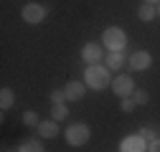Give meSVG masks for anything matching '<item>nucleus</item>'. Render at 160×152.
I'll return each mask as SVG.
<instances>
[{
  "instance_id": "f257e3e1",
  "label": "nucleus",
  "mask_w": 160,
  "mask_h": 152,
  "mask_svg": "<svg viewBox=\"0 0 160 152\" xmlns=\"http://www.w3.org/2000/svg\"><path fill=\"white\" fill-rule=\"evenodd\" d=\"M112 79L114 76L104 64H92V66L84 69V84L89 89H94V91H102V89L112 86Z\"/></svg>"
},
{
  "instance_id": "f03ea898",
  "label": "nucleus",
  "mask_w": 160,
  "mask_h": 152,
  "mask_svg": "<svg viewBox=\"0 0 160 152\" xmlns=\"http://www.w3.org/2000/svg\"><path fill=\"white\" fill-rule=\"evenodd\" d=\"M102 46L107 51H125L127 48V33L119 26H109L102 33Z\"/></svg>"
},
{
  "instance_id": "7ed1b4c3",
  "label": "nucleus",
  "mask_w": 160,
  "mask_h": 152,
  "mask_svg": "<svg viewBox=\"0 0 160 152\" xmlns=\"http://www.w3.org/2000/svg\"><path fill=\"white\" fill-rule=\"evenodd\" d=\"M64 137H66V142H69L71 147H84V145L89 142V137H92V129H89V124H84V122H76V124H69V127H66Z\"/></svg>"
},
{
  "instance_id": "20e7f679",
  "label": "nucleus",
  "mask_w": 160,
  "mask_h": 152,
  "mask_svg": "<svg viewBox=\"0 0 160 152\" xmlns=\"http://www.w3.org/2000/svg\"><path fill=\"white\" fill-rule=\"evenodd\" d=\"M46 15H48V10H46V5H41V3H26L23 10H21V18H23L26 23H31V26L43 23Z\"/></svg>"
},
{
  "instance_id": "39448f33",
  "label": "nucleus",
  "mask_w": 160,
  "mask_h": 152,
  "mask_svg": "<svg viewBox=\"0 0 160 152\" xmlns=\"http://www.w3.org/2000/svg\"><path fill=\"white\" fill-rule=\"evenodd\" d=\"M112 91H114V97H119V99L132 97V94H135V79H132V76H125V74L114 76V79H112Z\"/></svg>"
},
{
  "instance_id": "423d86ee",
  "label": "nucleus",
  "mask_w": 160,
  "mask_h": 152,
  "mask_svg": "<svg viewBox=\"0 0 160 152\" xmlns=\"http://www.w3.org/2000/svg\"><path fill=\"white\" fill-rule=\"evenodd\" d=\"M127 66L132 69V71H148L150 66H152V56H150V51H135V53H130V59H127Z\"/></svg>"
},
{
  "instance_id": "0eeeda50",
  "label": "nucleus",
  "mask_w": 160,
  "mask_h": 152,
  "mask_svg": "<svg viewBox=\"0 0 160 152\" xmlns=\"http://www.w3.org/2000/svg\"><path fill=\"white\" fill-rule=\"evenodd\" d=\"M82 59H84V64H87V66H92V64H102V59H104L102 43H97V41L84 43V48H82Z\"/></svg>"
},
{
  "instance_id": "6e6552de",
  "label": "nucleus",
  "mask_w": 160,
  "mask_h": 152,
  "mask_svg": "<svg viewBox=\"0 0 160 152\" xmlns=\"http://www.w3.org/2000/svg\"><path fill=\"white\" fill-rule=\"evenodd\" d=\"M119 152H148V140L140 135H127L119 142Z\"/></svg>"
},
{
  "instance_id": "1a4fd4ad",
  "label": "nucleus",
  "mask_w": 160,
  "mask_h": 152,
  "mask_svg": "<svg viewBox=\"0 0 160 152\" xmlns=\"http://www.w3.org/2000/svg\"><path fill=\"white\" fill-rule=\"evenodd\" d=\"M64 91H66V102H79V99H84V94H87V84L74 79V81H69L64 86Z\"/></svg>"
},
{
  "instance_id": "9d476101",
  "label": "nucleus",
  "mask_w": 160,
  "mask_h": 152,
  "mask_svg": "<svg viewBox=\"0 0 160 152\" xmlns=\"http://www.w3.org/2000/svg\"><path fill=\"white\" fill-rule=\"evenodd\" d=\"M36 129H38V137H41V140H53V137H58V122H56V119H43Z\"/></svg>"
},
{
  "instance_id": "9b49d317",
  "label": "nucleus",
  "mask_w": 160,
  "mask_h": 152,
  "mask_svg": "<svg viewBox=\"0 0 160 152\" xmlns=\"http://www.w3.org/2000/svg\"><path fill=\"white\" fill-rule=\"evenodd\" d=\"M127 64V59H125V51H109L107 56H104V66L109 69V71H119Z\"/></svg>"
},
{
  "instance_id": "f8f14e48",
  "label": "nucleus",
  "mask_w": 160,
  "mask_h": 152,
  "mask_svg": "<svg viewBox=\"0 0 160 152\" xmlns=\"http://www.w3.org/2000/svg\"><path fill=\"white\" fill-rule=\"evenodd\" d=\"M15 152H46V147H43V142H41V140L31 137V140H23L21 145H18V150H15Z\"/></svg>"
},
{
  "instance_id": "ddd939ff",
  "label": "nucleus",
  "mask_w": 160,
  "mask_h": 152,
  "mask_svg": "<svg viewBox=\"0 0 160 152\" xmlns=\"http://www.w3.org/2000/svg\"><path fill=\"white\" fill-rule=\"evenodd\" d=\"M137 18H140L142 23H150V21H155V18H158V5L142 3V5H140V10H137Z\"/></svg>"
},
{
  "instance_id": "4468645a",
  "label": "nucleus",
  "mask_w": 160,
  "mask_h": 152,
  "mask_svg": "<svg viewBox=\"0 0 160 152\" xmlns=\"http://www.w3.org/2000/svg\"><path fill=\"white\" fill-rule=\"evenodd\" d=\"M13 104H15V94H13V89L3 86V89H0V109H3V112H8Z\"/></svg>"
},
{
  "instance_id": "2eb2a0df",
  "label": "nucleus",
  "mask_w": 160,
  "mask_h": 152,
  "mask_svg": "<svg viewBox=\"0 0 160 152\" xmlns=\"http://www.w3.org/2000/svg\"><path fill=\"white\" fill-rule=\"evenodd\" d=\"M51 117H53L56 122L66 119V117H69V107H66V102H61V104H51Z\"/></svg>"
},
{
  "instance_id": "dca6fc26",
  "label": "nucleus",
  "mask_w": 160,
  "mask_h": 152,
  "mask_svg": "<svg viewBox=\"0 0 160 152\" xmlns=\"http://www.w3.org/2000/svg\"><path fill=\"white\" fill-rule=\"evenodd\" d=\"M137 135H140V137H145V140L150 142V140H158V137H160V129H158V127H150V124H148V127H142V129H140Z\"/></svg>"
},
{
  "instance_id": "f3484780",
  "label": "nucleus",
  "mask_w": 160,
  "mask_h": 152,
  "mask_svg": "<svg viewBox=\"0 0 160 152\" xmlns=\"http://www.w3.org/2000/svg\"><path fill=\"white\" fill-rule=\"evenodd\" d=\"M23 124L26 127H38V124H41V122H38V114L33 109H26L23 112Z\"/></svg>"
},
{
  "instance_id": "a211bd4d",
  "label": "nucleus",
  "mask_w": 160,
  "mask_h": 152,
  "mask_svg": "<svg viewBox=\"0 0 160 152\" xmlns=\"http://www.w3.org/2000/svg\"><path fill=\"white\" fill-rule=\"evenodd\" d=\"M132 99L140 104V107H142V104H148L150 102V94L145 91V89H135V94H132Z\"/></svg>"
},
{
  "instance_id": "6ab92c4d",
  "label": "nucleus",
  "mask_w": 160,
  "mask_h": 152,
  "mask_svg": "<svg viewBox=\"0 0 160 152\" xmlns=\"http://www.w3.org/2000/svg\"><path fill=\"white\" fill-rule=\"evenodd\" d=\"M135 107H137V102H135L132 97H125L122 102H119V109H122L125 114H130V112H135Z\"/></svg>"
},
{
  "instance_id": "aec40b11",
  "label": "nucleus",
  "mask_w": 160,
  "mask_h": 152,
  "mask_svg": "<svg viewBox=\"0 0 160 152\" xmlns=\"http://www.w3.org/2000/svg\"><path fill=\"white\" fill-rule=\"evenodd\" d=\"M61 102H66V91L64 89H53L51 91V104H61Z\"/></svg>"
},
{
  "instance_id": "412c9836",
  "label": "nucleus",
  "mask_w": 160,
  "mask_h": 152,
  "mask_svg": "<svg viewBox=\"0 0 160 152\" xmlns=\"http://www.w3.org/2000/svg\"><path fill=\"white\" fill-rule=\"evenodd\" d=\"M148 152H160V137H158V140H150V142H148Z\"/></svg>"
},
{
  "instance_id": "4be33fe9",
  "label": "nucleus",
  "mask_w": 160,
  "mask_h": 152,
  "mask_svg": "<svg viewBox=\"0 0 160 152\" xmlns=\"http://www.w3.org/2000/svg\"><path fill=\"white\" fill-rule=\"evenodd\" d=\"M142 3H150V5H158V3H160V0H142Z\"/></svg>"
},
{
  "instance_id": "5701e85b",
  "label": "nucleus",
  "mask_w": 160,
  "mask_h": 152,
  "mask_svg": "<svg viewBox=\"0 0 160 152\" xmlns=\"http://www.w3.org/2000/svg\"><path fill=\"white\" fill-rule=\"evenodd\" d=\"M158 15H160V3H158Z\"/></svg>"
},
{
  "instance_id": "b1692460",
  "label": "nucleus",
  "mask_w": 160,
  "mask_h": 152,
  "mask_svg": "<svg viewBox=\"0 0 160 152\" xmlns=\"http://www.w3.org/2000/svg\"><path fill=\"white\" fill-rule=\"evenodd\" d=\"M3 152H13V150H3Z\"/></svg>"
}]
</instances>
